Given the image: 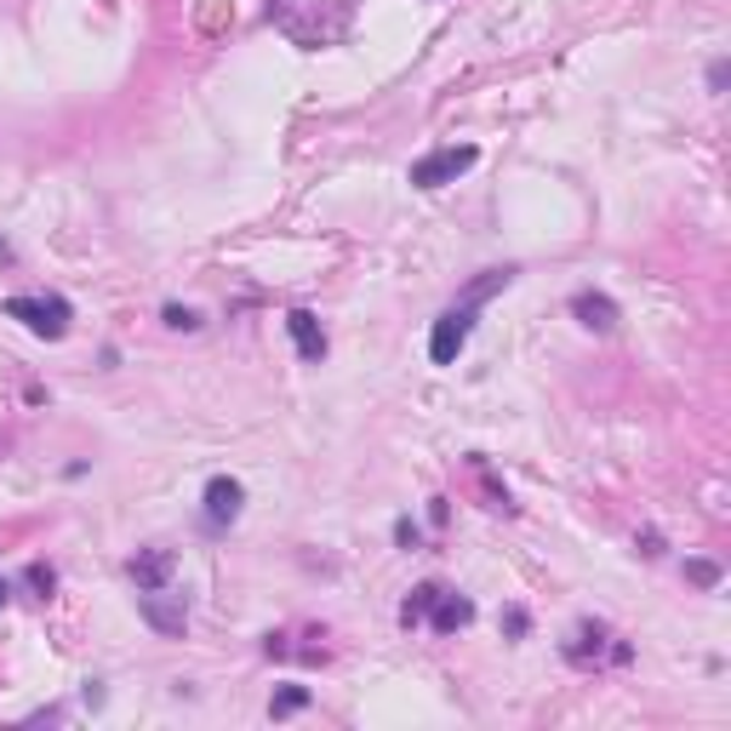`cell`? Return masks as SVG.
I'll return each instance as SVG.
<instances>
[{"instance_id": "6da1fadb", "label": "cell", "mask_w": 731, "mask_h": 731, "mask_svg": "<svg viewBox=\"0 0 731 731\" xmlns=\"http://www.w3.org/2000/svg\"><path fill=\"white\" fill-rule=\"evenodd\" d=\"M515 281V269H492V274H481L469 292H463V304H451L440 320H435V332H428V361L435 366H458V355H463V343H469V332H474V315H481V304L492 292H503Z\"/></svg>"}, {"instance_id": "7a4b0ae2", "label": "cell", "mask_w": 731, "mask_h": 731, "mask_svg": "<svg viewBox=\"0 0 731 731\" xmlns=\"http://www.w3.org/2000/svg\"><path fill=\"white\" fill-rule=\"evenodd\" d=\"M7 315L23 320L35 338H63L69 332V304L58 292H46V297H7Z\"/></svg>"}, {"instance_id": "3957f363", "label": "cell", "mask_w": 731, "mask_h": 731, "mask_svg": "<svg viewBox=\"0 0 731 731\" xmlns=\"http://www.w3.org/2000/svg\"><path fill=\"white\" fill-rule=\"evenodd\" d=\"M474 161H481V149H474V143H463V149H435V155H423V161L412 166V184H417V189L458 184Z\"/></svg>"}, {"instance_id": "277c9868", "label": "cell", "mask_w": 731, "mask_h": 731, "mask_svg": "<svg viewBox=\"0 0 731 731\" xmlns=\"http://www.w3.org/2000/svg\"><path fill=\"white\" fill-rule=\"evenodd\" d=\"M138 612H143L149 628H161V635H184V623H189L184 594H166V589H138Z\"/></svg>"}, {"instance_id": "5b68a950", "label": "cell", "mask_w": 731, "mask_h": 731, "mask_svg": "<svg viewBox=\"0 0 731 731\" xmlns=\"http://www.w3.org/2000/svg\"><path fill=\"white\" fill-rule=\"evenodd\" d=\"M246 509V486L229 481V474H217V481L207 486V526H235Z\"/></svg>"}, {"instance_id": "8992f818", "label": "cell", "mask_w": 731, "mask_h": 731, "mask_svg": "<svg viewBox=\"0 0 731 731\" xmlns=\"http://www.w3.org/2000/svg\"><path fill=\"white\" fill-rule=\"evenodd\" d=\"M428 623H435V635H458V628L474 623V600L469 594H435V606H428Z\"/></svg>"}, {"instance_id": "52a82bcc", "label": "cell", "mask_w": 731, "mask_h": 731, "mask_svg": "<svg viewBox=\"0 0 731 731\" xmlns=\"http://www.w3.org/2000/svg\"><path fill=\"white\" fill-rule=\"evenodd\" d=\"M126 571H132L138 589H166V583H172V554H166V549H138Z\"/></svg>"}, {"instance_id": "ba28073f", "label": "cell", "mask_w": 731, "mask_h": 731, "mask_svg": "<svg viewBox=\"0 0 731 731\" xmlns=\"http://www.w3.org/2000/svg\"><path fill=\"white\" fill-rule=\"evenodd\" d=\"M286 332H292V343H297V355H304V361H326V332H320V320L309 309H292Z\"/></svg>"}, {"instance_id": "9c48e42d", "label": "cell", "mask_w": 731, "mask_h": 731, "mask_svg": "<svg viewBox=\"0 0 731 731\" xmlns=\"http://www.w3.org/2000/svg\"><path fill=\"white\" fill-rule=\"evenodd\" d=\"M571 315L583 320L589 332H612V326H617V304H612L606 292H577L571 297Z\"/></svg>"}, {"instance_id": "30bf717a", "label": "cell", "mask_w": 731, "mask_h": 731, "mask_svg": "<svg viewBox=\"0 0 731 731\" xmlns=\"http://www.w3.org/2000/svg\"><path fill=\"white\" fill-rule=\"evenodd\" d=\"M606 628H600V623H583V628H577V635L566 640V658L577 663V669H589V663H600V651H606Z\"/></svg>"}, {"instance_id": "8fae6325", "label": "cell", "mask_w": 731, "mask_h": 731, "mask_svg": "<svg viewBox=\"0 0 731 731\" xmlns=\"http://www.w3.org/2000/svg\"><path fill=\"white\" fill-rule=\"evenodd\" d=\"M435 594H440V583H417V589H412V600L400 606V623H406V628H417V623L428 617V606H435Z\"/></svg>"}, {"instance_id": "7c38bea8", "label": "cell", "mask_w": 731, "mask_h": 731, "mask_svg": "<svg viewBox=\"0 0 731 731\" xmlns=\"http://www.w3.org/2000/svg\"><path fill=\"white\" fill-rule=\"evenodd\" d=\"M304 703H309V692H304V686H286V692H274L269 715H274V720H286V715H297V709H304Z\"/></svg>"}, {"instance_id": "4fadbf2b", "label": "cell", "mask_w": 731, "mask_h": 731, "mask_svg": "<svg viewBox=\"0 0 731 731\" xmlns=\"http://www.w3.org/2000/svg\"><path fill=\"white\" fill-rule=\"evenodd\" d=\"M686 577H692L697 589H715L720 583V566L715 561H686Z\"/></svg>"}, {"instance_id": "5bb4252c", "label": "cell", "mask_w": 731, "mask_h": 731, "mask_svg": "<svg viewBox=\"0 0 731 731\" xmlns=\"http://www.w3.org/2000/svg\"><path fill=\"white\" fill-rule=\"evenodd\" d=\"M30 589H35V594L46 600V594H52V589H58V571H52V566H40V561H35V566H30Z\"/></svg>"}, {"instance_id": "9a60e30c", "label": "cell", "mask_w": 731, "mask_h": 731, "mask_svg": "<svg viewBox=\"0 0 731 731\" xmlns=\"http://www.w3.org/2000/svg\"><path fill=\"white\" fill-rule=\"evenodd\" d=\"M166 326H172V332H194L200 315H194V309H184V304H166Z\"/></svg>"}, {"instance_id": "2e32d148", "label": "cell", "mask_w": 731, "mask_h": 731, "mask_svg": "<svg viewBox=\"0 0 731 731\" xmlns=\"http://www.w3.org/2000/svg\"><path fill=\"white\" fill-rule=\"evenodd\" d=\"M503 628H509V635H526V612L509 606V612H503Z\"/></svg>"}, {"instance_id": "e0dca14e", "label": "cell", "mask_w": 731, "mask_h": 731, "mask_svg": "<svg viewBox=\"0 0 731 731\" xmlns=\"http://www.w3.org/2000/svg\"><path fill=\"white\" fill-rule=\"evenodd\" d=\"M394 538L406 543V549H417V526H412V520H400V526H394Z\"/></svg>"}, {"instance_id": "ac0fdd59", "label": "cell", "mask_w": 731, "mask_h": 731, "mask_svg": "<svg viewBox=\"0 0 731 731\" xmlns=\"http://www.w3.org/2000/svg\"><path fill=\"white\" fill-rule=\"evenodd\" d=\"M7 600H12V583H7V577H0V606H7Z\"/></svg>"}]
</instances>
